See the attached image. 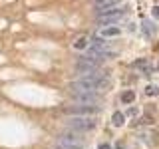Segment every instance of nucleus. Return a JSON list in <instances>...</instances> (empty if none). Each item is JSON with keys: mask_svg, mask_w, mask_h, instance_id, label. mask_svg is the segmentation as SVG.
Here are the masks:
<instances>
[{"mask_svg": "<svg viewBox=\"0 0 159 149\" xmlns=\"http://www.w3.org/2000/svg\"><path fill=\"white\" fill-rule=\"evenodd\" d=\"M58 143L66 145L70 149H84V137H82V131H74L70 129L66 133H60L58 135Z\"/></svg>", "mask_w": 159, "mask_h": 149, "instance_id": "obj_3", "label": "nucleus"}, {"mask_svg": "<svg viewBox=\"0 0 159 149\" xmlns=\"http://www.w3.org/2000/svg\"><path fill=\"white\" fill-rule=\"evenodd\" d=\"M119 34H121V28H119V26H113V24H109V26L102 28V32H99V36L107 40V38H117Z\"/></svg>", "mask_w": 159, "mask_h": 149, "instance_id": "obj_8", "label": "nucleus"}, {"mask_svg": "<svg viewBox=\"0 0 159 149\" xmlns=\"http://www.w3.org/2000/svg\"><path fill=\"white\" fill-rule=\"evenodd\" d=\"M109 86V79L103 76V74H84L80 79H76V82H72V86H70V89L72 92H98V89H103Z\"/></svg>", "mask_w": 159, "mask_h": 149, "instance_id": "obj_1", "label": "nucleus"}, {"mask_svg": "<svg viewBox=\"0 0 159 149\" xmlns=\"http://www.w3.org/2000/svg\"><path fill=\"white\" fill-rule=\"evenodd\" d=\"M143 30H145V34H147V36H155V32H157L155 24H153L151 20H145V22H143Z\"/></svg>", "mask_w": 159, "mask_h": 149, "instance_id": "obj_14", "label": "nucleus"}, {"mask_svg": "<svg viewBox=\"0 0 159 149\" xmlns=\"http://www.w3.org/2000/svg\"><path fill=\"white\" fill-rule=\"evenodd\" d=\"M88 46H89V40L86 36H80V38H76V42H74V48L76 50H86Z\"/></svg>", "mask_w": 159, "mask_h": 149, "instance_id": "obj_13", "label": "nucleus"}, {"mask_svg": "<svg viewBox=\"0 0 159 149\" xmlns=\"http://www.w3.org/2000/svg\"><path fill=\"white\" fill-rule=\"evenodd\" d=\"M64 111L68 115H93V113L99 111V106L96 103H80V106H70Z\"/></svg>", "mask_w": 159, "mask_h": 149, "instance_id": "obj_5", "label": "nucleus"}, {"mask_svg": "<svg viewBox=\"0 0 159 149\" xmlns=\"http://www.w3.org/2000/svg\"><path fill=\"white\" fill-rule=\"evenodd\" d=\"M72 97L78 103H99L98 92H72Z\"/></svg>", "mask_w": 159, "mask_h": 149, "instance_id": "obj_7", "label": "nucleus"}, {"mask_svg": "<svg viewBox=\"0 0 159 149\" xmlns=\"http://www.w3.org/2000/svg\"><path fill=\"white\" fill-rule=\"evenodd\" d=\"M153 16H155V18L159 20V6H155V8H153Z\"/></svg>", "mask_w": 159, "mask_h": 149, "instance_id": "obj_17", "label": "nucleus"}, {"mask_svg": "<svg viewBox=\"0 0 159 149\" xmlns=\"http://www.w3.org/2000/svg\"><path fill=\"white\" fill-rule=\"evenodd\" d=\"M135 102V92H131V89H125V92L121 93V103H125V106H129V103Z\"/></svg>", "mask_w": 159, "mask_h": 149, "instance_id": "obj_11", "label": "nucleus"}, {"mask_svg": "<svg viewBox=\"0 0 159 149\" xmlns=\"http://www.w3.org/2000/svg\"><path fill=\"white\" fill-rule=\"evenodd\" d=\"M98 149H111V145H109V143H99Z\"/></svg>", "mask_w": 159, "mask_h": 149, "instance_id": "obj_16", "label": "nucleus"}, {"mask_svg": "<svg viewBox=\"0 0 159 149\" xmlns=\"http://www.w3.org/2000/svg\"><path fill=\"white\" fill-rule=\"evenodd\" d=\"M121 18H123V10H119L117 6L107 8V10H102V12L98 14V22H99V24H106V26L119 22Z\"/></svg>", "mask_w": 159, "mask_h": 149, "instance_id": "obj_4", "label": "nucleus"}, {"mask_svg": "<svg viewBox=\"0 0 159 149\" xmlns=\"http://www.w3.org/2000/svg\"><path fill=\"white\" fill-rule=\"evenodd\" d=\"M135 68H139L143 74H145V76H149V74H151V70H153L151 66H149L147 60H137V62H135Z\"/></svg>", "mask_w": 159, "mask_h": 149, "instance_id": "obj_12", "label": "nucleus"}, {"mask_svg": "<svg viewBox=\"0 0 159 149\" xmlns=\"http://www.w3.org/2000/svg\"><path fill=\"white\" fill-rule=\"evenodd\" d=\"M121 2V0H93V4H96V8L102 12V10H107V8H113L117 6V4Z\"/></svg>", "mask_w": 159, "mask_h": 149, "instance_id": "obj_9", "label": "nucleus"}, {"mask_svg": "<svg viewBox=\"0 0 159 149\" xmlns=\"http://www.w3.org/2000/svg\"><path fill=\"white\" fill-rule=\"evenodd\" d=\"M66 123L74 131H92L96 127V119H92L89 115H70Z\"/></svg>", "mask_w": 159, "mask_h": 149, "instance_id": "obj_2", "label": "nucleus"}, {"mask_svg": "<svg viewBox=\"0 0 159 149\" xmlns=\"http://www.w3.org/2000/svg\"><path fill=\"white\" fill-rule=\"evenodd\" d=\"M99 66V60L93 58V56H88V58H80L76 62V72L78 74H92L96 72Z\"/></svg>", "mask_w": 159, "mask_h": 149, "instance_id": "obj_6", "label": "nucleus"}, {"mask_svg": "<svg viewBox=\"0 0 159 149\" xmlns=\"http://www.w3.org/2000/svg\"><path fill=\"white\" fill-rule=\"evenodd\" d=\"M111 123L116 127H121L123 123H125V113H121V111H113V115H111Z\"/></svg>", "mask_w": 159, "mask_h": 149, "instance_id": "obj_10", "label": "nucleus"}, {"mask_svg": "<svg viewBox=\"0 0 159 149\" xmlns=\"http://www.w3.org/2000/svg\"><path fill=\"white\" fill-rule=\"evenodd\" d=\"M145 93H147V96H159V88L157 86H147Z\"/></svg>", "mask_w": 159, "mask_h": 149, "instance_id": "obj_15", "label": "nucleus"}, {"mask_svg": "<svg viewBox=\"0 0 159 149\" xmlns=\"http://www.w3.org/2000/svg\"><path fill=\"white\" fill-rule=\"evenodd\" d=\"M157 70H159V64H157Z\"/></svg>", "mask_w": 159, "mask_h": 149, "instance_id": "obj_18", "label": "nucleus"}]
</instances>
